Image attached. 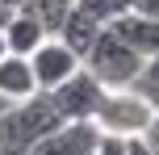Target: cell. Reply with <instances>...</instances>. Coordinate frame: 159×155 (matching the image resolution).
Returning <instances> with one entry per match:
<instances>
[{"label": "cell", "instance_id": "6da1fadb", "mask_svg": "<svg viewBox=\"0 0 159 155\" xmlns=\"http://www.w3.org/2000/svg\"><path fill=\"white\" fill-rule=\"evenodd\" d=\"M63 126V113L50 101V92H34L30 101H13L0 117V147H21L30 151L34 143H42L46 134H55Z\"/></svg>", "mask_w": 159, "mask_h": 155}, {"label": "cell", "instance_id": "7a4b0ae2", "mask_svg": "<svg viewBox=\"0 0 159 155\" xmlns=\"http://www.w3.org/2000/svg\"><path fill=\"white\" fill-rule=\"evenodd\" d=\"M84 67L105 84V88H130V84H138V75H143L147 55H138L130 42H121L117 34L105 25L101 38L92 42V50L84 55Z\"/></svg>", "mask_w": 159, "mask_h": 155}, {"label": "cell", "instance_id": "3957f363", "mask_svg": "<svg viewBox=\"0 0 159 155\" xmlns=\"http://www.w3.org/2000/svg\"><path fill=\"white\" fill-rule=\"evenodd\" d=\"M155 113H159V109L134 88V84H130V88H109V92H105V101H101V109H96L92 122L101 126V134L138 139V134L155 122Z\"/></svg>", "mask_w": 159, "mask_h": 155}, {"label": "cell", "instance_id": "277c9868", "mask_svg": "<svg viewBox=\"0 0 159 155\" xmlns=\"http://www.w3.org/2000/svg\"><path fill=\"white\" fill-rule=\"evenodd\" d=\"M105 84L96 80L88 67H80L75 75H67L59 88H50V101L59 105V113H63V122H92L96 109H101L105 101Z\"/></svg>", "mask_w": 159, "mask_h": 155}, {"label": "cell", "instance_id": "5b68a950", "mask_svg": "<svg viewBox=\"0 0 159 155\" xmlns=\"http://www.w3.org/2000/svg\"><path fill=\"white\" fill-rule=\"evenodd\" d=\"M30 67H34V80H38V88H42V92H50V88H59L67 75H75L80 67H84V59H80L63 38H46V42H42V46L30 55Z\"/></svg>", "mask_w": 159, "mask_h": 155}, {"label": "cell", "instance_id": "8992f818", "mask_svg": "<svg viewBox=\"0 0 159 155\" xmlns=\"http://www.w3.org/2000/svg\"><path fill=\"white\" fill-rule=\"evenodd\" d=\"M101 147V126L96 122H63L55 134L34 143L30 155H96Z\"/></svg>", "mask_w": 159, "mask_h": 155}, {"label": "cell", "instance_id": "52a82bcc", "mask_svg": "<svg viewBox=\"0 0 159 155\" xmlns=\"http://www.w3.org/2000/svg\"><path fill=\"white\" fill-rule=\"evenodd\" d=\"M109 30L117 34L121 42L138 50V55H159V17H143V13H121L109 21Z\"/></svg>", "mask_w": 159, "mask_h": 155}, {"label": "cell", "instance_id": "ba28073f", "mask_svg": "<svg viewBox=\"0 0 159 155\" xmlns=\"http://www.w3.org/2000/svg\"><path fill=\"white\" fill-rule=\"evenodd\" d=\"M4 38H8V55H25V59H30L34 50H38L46 38H55V34H50L34 13L17 8V13L8 17V25H4Z\"/></svg>", "mask_w": 159, "mask_h": 155}, {"label": "cell", "instance_id": "9c48e42d", "mask_svg": "<svg viewBox=\"0 0 159 155\" xmlns=\"http://www.w3.org/2000/svg\"><path fill=\"white\" fill-rule=\"evenodd\" d=\"M38 88V80H34V67L25 55H4L0 59V97L13 105V101H30Z\"/></svg>", "mask_w": 159, "mask_h": 155}, {"label": "cell", "instance_id": "30bf717a", "mask_svg": "<svg viewBox=\"0 0 159 155\" xmlns=\"http://www.w3.org/2000/svg\"><path fill=\"white\" fill-rule=\"evenodd\" d=\"M101 30H105V25L96 21V17H88L84 8H71V13H67V21H63V30H59L55 38H63L67 46H71L75 55L84 59L88 50H92V42L101 38Z\"/></svg>", "mask_w": 159, "mask_h": 155}, {"label": "cell", "instance_id": "8fae6325", "mask_svg": "<svg viewBox=\"0 0 159 155\" xmlns=\"http://www.w3.org/2000/svg\"><path fill=\"white\" fill-rule=\"evenodd\" d=\"M21 8H25V13H34L50 34H59V30H63V21H67V13L75 8V0H25Z\"/></svg>", "mask_w": 159, "mask_h": 155}, {"label": "cell", "instance_id": "7c38bea8", "mask_svg": "<svg viewBox=\"0 0 159 155\" xmlns=\"http://www.w3.org/2000/svg\"><path fill=\"white\" fill-rule=\"evenodd\" d=\"M75 8H84L88 17H96L101 25H109L113 17L126 13V0H75Z\"/></svg>", "mask_w": 159, "mask_h": 155}, {"label": "cell", "instance_id": "4fadbf2b", "mask_svg": "<svg viewBox=\"0 0 159 155\" xmlns=\"http://www.w3.org/2000/svg\"><path fill=\"white\" fill-rule=\"evenodd\" d=\"M138 92H151V88H159V55H151L147 59V67H143V75H138V84H134Z\"/></svg>", "mask_w": 159, "mask_h": 155}, {"label": "cell", "instance_id": "5bb4252c", "mask_svg": "<svg viewBox=\"0 0 159 155\" xmlns=\"http://www.w3.org/2000/svg\"><path fill=\"white\" fill-rule=\"evenodd\" d=\"M96 155H126V139H117V134H101Z\"/></svg>", "mask_w": 159, "mask_h": 155}, {"label": "cell", "instance_id": "9a60e30c", "mask_svg": "<svg viewBox=\"0 0 159 155\" xmlns=\"http://www.w3.org/2000/svg\"><path fill=\"white\" fill-rule=\"evenodd\" d=\"M126 13H143V17H159V0H126Z\"/></svg>", "mask_w": 159, "mask_h": 155}, {"label": "cell", "instance_id": "2e32d148", "mask_svg": "<svg viewBox=\"0 0 159 155\" xmlns=\"http://www.w3.org/2000/svg\"><path fill=\"white\" fill-rule=\"evenodd\" d=\"M143 143L151 147V155H159V113H155V122H151V126L143 130Z\"/></svg>", "mask_w": 159, "mask_h": 155}, {"label": "cell", "instance_id": "e0dca14e", "mask_svg": "<svg viewBox=\"0 0 159 155\" xmlns=\"http://www.w3.org/2000/svg\"><path fill=\"white\" fill-rule=\"evenodd\" d=\"M126 155H151V147L143 143V134L138 139H126Z\"/></svg>", "mask_w": 159, "mask_h": 155}, {"label": "cell", "instance_id": "ac0fdd59", "mask_svg": "<svg viewBox=\"0 0 159 155\" xmlns=\"http://www.w3.org/2000/svg\"><path fill=\"white\" fill-rule=\"evenodd\" d=\"M21 4H25V0H0V8H8V13H17Z\"/></svg>", "mask_w": 159, "mask_h": 155}, {"label": "cell", "instance_id": "d6986e66", "mask_svg": "<svg viewBox=\"0 0 159 155\" xmlns=\"http://www.w3.org/2000/svg\"><path fill=\"white\" fill-rule=\"evenodd\" d=\"M8 55V38H4V25H0V59Z\"/></svg>", "mask_w": 159, "mask_h": 155}, {"label": "cell", "instance_id": "ffe728a7", "mask_svg": "<svg viewBox=\"0 0 159 155\" xmlns=\"http://www.w3.org/2000/svg\"><path fill=\"white\" fill-rule=\"evenodd\" d=\"M143 97H147V101H151V105L159 109V88H151V92H143Z\"/></svg>", "mask_w": 159, "mask_h": 155}, {"label": "cell", "instance_id": "44dd1931", "mask_svg": "<svg viewBox=\"0 0 159 155\" xmlns=\"http://www.w3.org/2000/svg\"><path fill=\"white\" fill-rule=\"evenodd\" d=\"M0 155H30V151H21V147H0Z\"/></svg>", "mask_w": 159, "mask_h": 155}, {"label": "cell", "instance_id": "7402d4cb", "mask_svg": "<svg viewBox=\"0 0 159 155\" xmlns=\"http://www.w3.org/2000/svg\"><path fill=\"white\" fill-rule=\"evenodd\" d=\"M8 17H13V13H8V8H0V25H8Z\"/></svg>", "mask_w": 159, "mask_h": 155}, {"label": "cell", "instance_id": "603a6c76", "mask_svg": "<svg viewBox=\"0 0 159 155\" xmlns=\"http://www.w3.org/2000/svg\"><path fill=\"white\" fill-rule=\"evenodd\" d=\"M4 109H8V101H4V97H0V117H4Z\"/></svg>", "mask_w": 159, "mask_h": 155}]
</instances>
